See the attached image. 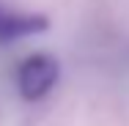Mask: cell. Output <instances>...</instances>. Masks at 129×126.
Instances as JSON below:
<instances>
[{"instance_id": "obj_1", "label": "cell", "mask_w": 129, "mask_h": 126, "mask_svg": "<svg viewBox=\"0 0 129 126\" xmlns=\"http://www.w3.org/2000/svg\"><path fill=\"white\" fill-rule=\"evenodd\" d=\"M60 77V66L58 60L47 55V52H33L27 55L25 60L19 63V71H17V88H19V96L25 101H39L44 99L55 88Z\"/></svg>"}, {"instance_id": "obj_2", "label": "cell", "mask_w": 129, "mask_h": 126, "mask_svg": "<svg viewBox=\"0 0 129 126\" xmlns=\"http://www.w3.org/2000/svg\"><path fill=\"white\" fill-rule=\"evenodd\" d=\"M47 27H50L47 17L22 14V11H14V8H8V6L0 3V44H14L19 38L44 33Z\"/></svg>"}]
</instances>
